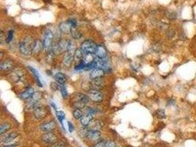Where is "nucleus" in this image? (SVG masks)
Listing matches in <instances>:
<instances>
[{
    "mask_svg": "<svg viewBox=\"0 0 196 147\" xmlns=\"http://www.w3.org/2000/svg\"><path fill=\"white\" fill-rule=\"evenodd\" d=\"M33 41L29 35L25 36L19 42V51L23 55L30 56L32 53V45Z\"/></svg>",
    "mask_w": 196,
    "mask_h": 147,
    "instance_id": "1",
    "label": "nucleus"
},
{
    "mask_svg": "<svg viewBox=\"0 0 196 147\" xmlns=\"http://www.w3.org/2000/svg\"><path fill=\"white\" fill-rule=\"evenodd\" d=\"M98 46L93 41L87 40L82 43L81 49L85 53H90V54H95Z\"/></svg>",
    "mask_w": 196,
    "mask_h": 147,
    "instance_id": "2",
    "label": "nucleus"
},
{
    "mask_svg": "<svg viewBox=\"0 0 196 147\" xmlns=\"http://www.w3.org/2000/svg\"><path fill=\"white\" fill-rule=\"evenodd\" d=\"M11 79L12 81L15 82V83H21L25 80L26 76H25V73L23 70L21 68H16L12 71L11 75Z\"/></svg>",
    "mask_w": 196,
    "mask_h": 147,
    "instance_id": "3",
    "label": "nucleus"
},
{
    "mask_svg": "<svg viewBox=\"0 0 196 147\" xmlns=\"http://www.w3.org/2000/svg\"><path fill=\"white\" fill-rule=\"evenodd\" d=\"M54 35L52 32L50 30H46L45 33L43 35V44L45 49H49L52 47V41H53Z\"/></svg>",
    "mask_w": 196,
    "mask_h": 147,
    "instance_id": "4",
    "label": "nucleus"
},
{
    "mask_svg": "<svg viewBox=\"0 0 196 147\" xmlns=\"http://www.w3.org/2000/svg\"><path fill=\"white\" fill-rule=\"evenodd\" d=\"M47 115V110L44 106L38 105L33 110V116L37 120H41Z\"/></svg>",
    "mask_w": 196,
    "mask_h": 147,
    "instance_id": "5",
    "label": "nucleus"
},
{
    "mask_svg": "<svg viewBox=\"0 0 196 147\" xmlns=\"http://www.w3.org/2000/svg\"><path fill=\"white\" fill-rule=\"evenodd\" d=\"M41 140L47 144H54L57 141V136L52 132H46L41 136Z\"/></svg>",
    "mask_w": 196,
    "mask_h": 147,
    "instance_id": "6",
    "label": "nucleus"
},
{
    "mask_svg": "<svg viewBox=\"0 0 196 147\" xmlns=\"http://www.w3.org/2000/svg\"><path fill=\"white\" fill-rule=\"evenodd\" d=\"M88 96L92 101L95 102H100L103 100V93L100 90L91 89L88 92Z\"/></svg>",
    "mask_w": 196,
    "mask_h": 147,
    "instance_id": "7",
    "label": "nucleus"
},
{
    "mask_svg": "<svg viewBox=\"0 0 196 147\" xmlns=\"http://www.w3.org/2000/svg\"><path fill=\"white\" fill-rule=\"evenodd\" d=\"M104 86V81L103 78H96V79L92 80L90 83V88L93 90H101Z\"/></svg>",
    "mask_w": 196,
    "mask_h": 147,
    "instance_id": "8",
    "label": "nucleus"
},
{
    "mask_svg": "<svg viewBox=\"0 0 196 147\" xmlns=\"http://www.w3.org/2000/svg\"><path fill=\"white\" fill-rule=\"evenodd\" d=\"M56 127V123L54 121H48V122L43 123L40 126V129L43 132H49L53 131Z\"/></svg>",
    "mask_w": 196,
    "mask_h": 147,
    "instance_id": "9",
    "label": "nucleus"
},
{
    "mask_svg": "<svg viewBox=\"0 0 196 147\" xmlns=\"http://www.w3.org/2000/svg\"><path fill=\"white\" fill-rule=\"evenodd\" d=\"M35 94V90L32 88H28L20 94L19 97L22 100H28L31 99Z\"/></svg>",
    "mask_w": 196,
    "mask_h": 147,
    "instance_id": "10",
    "label": "nucleus"
},
{
    "mask_svg": "<svg viewBox=\"0 0 196 147\" xmlns=\"http://www.w3.org/2000/svg\"><path fill=\"white\" fill-rule=\"evenodd\" d=\"M43 47V44L40 40H35L32 43V54H38L42 50Z\"/></svg>",
    "mask_w": 196,
    "mask_h": 147,
    "instance_id": "11",
    "label": "nucleus"
},
{
    "mask_svg": "<svg viewBox=\"0 0 196 147\" xmlns=\"http://www.w3.org/2000/svg\"><path fill=\"white\" fill-rule=\"evenodd\" d=\"M104 74H105L104 70L102 69V68H94V69L91 71V73L90 74V78L91 80H93V79H96V78L103 77Z\"/></svg>",
    "mask_w": 196,
    "mask_h": 147,
    "instance_id": "12",
    "label": "nucleus"
},
{
    "mask_svg": "<svg viewBox=\"0 0 196 147\" xmlns=\"http://www.w3.org/2000/svg\"><path fill=\"white\" fill-rule=\"evenodd\" d=\"M13 63L11 60H5L2 61L0 65V69L2 71H9L13 68Z\"/></svg>",
    "mask_w": 196,
    "mask_h": 147,
    "instance_id": "13",
    "label": "nucleus"
},
{
    "mask_svg": "<svg viewBox=\"0 0 196 147\" xmlns=\"http://www.w3.org/2000/svg\"><path fill=\"white\" fill-rule=\"evenodd\" d=\"M93 120V115L90 113H85V115L82 116V117L80 119V122L84 126H89L91 122Z\"/></svg>",
    "mask_w": 196,
    "mask_h": 147,
    "instance_id": "14",
    "label": "nucleus"
},
{
    "mask_svg": "<svg viewBox=\"0 0 196 147\" xmlns=\"http://www.w3.org/2000/svg\"><path fill=\"white\" fill-rule=\"evenodd\" d=\"M102 127H103V123H102V121L100 120H95L92 121L91 124L88 126V128L90 130L100 132V130L102 129Z\"/></svg>",
    "mask_w": 196,
    "mask_h": 147,
    "instance_id": "15",
    "label": "nucleus"
},
{
    "mask_svg": "<svg viewBox=\"0 0 196 147\" xmlns=\"http://www.w3.org/2000/svg\"><path fill=\"white\" fill-rule=\"evenodd\" d=\"M88 139L92 140V141H97L101 137V134H100L99 131H93V130H90L88 129V132H87L86 136H85Z\"/></svg>",
    "mask_w": 196,
    "mask_h": 147,
    "instance_id": "16",
    "label": "nucleus"
},
{
    "mask_svg": "<svg viewBox=\"0 0 196 147\" xmlns=\"http://www.w3.org/2000/svg\"><path fill=\"white\" fill-rule=\"evenodd\" d=\"M95 55L94 54H90V53H85L84 58L82 60V62L84 64L88 66V65L92 64L93 63L95 62Z\"/></svg>",
    "mask_w": 196,
    "mask_h": 147,
    "instance_id": "17",
    "label": "nucleus"
},
{
    "mask_svg": "<svg viewBox=\"0 0 196 147\" xmlns=\"http://www.w3.org/2000/svg\"><path fill=\"white\" fill-rule=\"evenodd\" d=\"M95 55L100 59H104L107 56L106 48L103 45H98L97 47V50L95 52Z\"/></svg>",
    "mask_w": 196,
    "mask_h": 147,
    "instance_id": "18",
    "label": "nucleus"
},
{
    "mask_svg": "<svg viewBox=\"0 0 196 147\" xmlns=\"http://www.w3.org/2000/svg\"><path fill=\"white\" fill-rule=\"evenodd\" d=\"M74 60V55L72 54V53L69 52H66V54H65V56L63 57V62L64 66L69 67V66H71V63H72Z\"/></svg>",
    "mask_w": 196,
    "mask_h": 147,
    "instance_id": "19",
    "label": "nucleus"
},
{
    "mask_svg": "<svg viewBox=\"0 0 196 147\" xmlns=\"http://www.w3.org/2000/svg\"><path fill=\"white\" fill-rule=\"evenodd\" d=\"M59 30L63 33L65 34H71V30H72V27L69 22H63L59 24Z\"/></svg>",
    "mask_w": 196,
    "mask_h": 147,
    "instance_id": "20",
    "label": "nucleus"
},
{
    "mask_svg": "<svg viewBox=\"0 0 196 147\" xmlns=\"http://www.w3.org/2000/svg\"><path fill=\"white\" fill-rule=\"evenodd\" d=\"M54 79H55L56 81L57 82V83H59V85H64L66 84V83L67 82V78L65 76L63 73L58 72L55 74L54 76Z\"/></svg>",
    "mask_w": 196,
    "mask_h": 147,
    "instance_id": "21",
    "label": "nucleus"
},
{
    "mask_svg": "<svg viewBox=\"0 0 196 147\" xmlns=\"http://www.w3.org/2000/svg\"><path fill=\"white\" fill-rule=\"evenodd\" d=\"M84 53L85 52L82 50L81 48H79V49H76L74 53V60L77 61V62H79V61H82L83 58H84V56H85Z\"/></svg>",
    "mask_w": 196,
    "mask_h": 147,
    "instance_id": "22",
    "label": "nucleus"
},
{
    "mask_svg": "<svg viewBox=\"0 0 196 147\" xmlns=\"http://www.w3.org/2000/svg\"><path fill=\"white\" fill-rule=\"evenodd\" d=\"M28 68H29V69L30 70V71H31V72L33 74L34 76H35V80H36V83H37V84L38 85V86L39 87H43V85L41 83V80H40V74H39L38 71H37V70L35 69V68L31 67V66H29Z\"/></svg>",
    "mask_w": 196,
    "mask_h": 147,
    "instance_id": "23",
    "label": "nucleus"
},
{
    "mask_svg": "<svg viewBox=\"0 0 196 147\" xmlns=\"http://www.w3.org/2000/svg\"><path fill=\"white\" fill-rule=\"evenodd\" d=\"M75 100L77 101H81V102L88 104L90 102V99L88 96L83 94V93H76V96H75Z\"/></svg>",
    "mask_w": 196,
    "mask_h": 147,
    "instance_id": "24",
    "label": "nucleus"
},
{
    "mask_svg": "<svg viewBox=\"0 0 196 147\" xmlns=\"http://www.w3.org/2000/svg\"><path fill=\"white\" fill-rule=\"evenodd\" d=\"M69 44V41L61 40L58 42L57 45H58V47L59 48V49H60L61 52H63V51H66V52H67Z\"/></svg>",
    "mask_w": 196,
    "mask_h": 147,
    "instance_id": "25",
    "label": "nucleus"
},
{
    "mask_svg": "<svg viewBox=\"0 0 196 147\" xmlns=\"http://www.w3.org/2000/svg\"><path fill=\"white\" fill-rule=\"evenodd\" d=\"M17 137V134L16 132H12L11 134L8 135V136H6L5 137H4V138H2V142L3 143H11L12 141H13V140L15 139Z\"/></svg>",
    "mask_w": 196,
    "mask_h": 147,
    "instance_id": "26",
    "label": "nucleus"
},
{
    "mask_svg": "<svg viewBox=\"0 0 196 147\" xmlns=\"http://www.w3.org/2000/svg\"><path fill=\"white\" fill-rule=\"evenodd\" d=\"M11 125L10 124H8V123H4V124H2L1 126H0V135L2 136L5 133H6L7 132L11 129Z\"/></svg>",
    "mask_w": 196,
    "mask_h": 147,
    "instance_id": "27",
    "label": "nucleus"
},
{
    "mask_svg": "<svg viewBox=\"0 0 196 147\" xmlns=\"http://www.w3.org/2000/svg\"><path fill=\"white\" fill-rule=\"evenodd\" d=\"M71 35L73 38L74 39H80L82 37V34L79 30H76V28H72L71 32Z\"/></svg>",
    "mask_w": 196,
    "mask_h": 147,
    "instance_id": "28",
    "label": "nucleus"
},
{
    "mask_svg": "<svg viewBox=\"0 0 196 147\" xmlns=\"http://www.w3.org/2000/svg\"><path fill=\"white\" fill-rule=\"evenodd\" d=\"M87 104L85 103V102H81V101H77V100H75V102H74V108L76 109H79V110H81V109H84L85 107H86Z\"/></svg>",
    "mask_w": 196,
    "mask_h": 147,
    "instance_id": "29",
    "label": "nucleus"
},
{
    "mask_svg": "<svg viewBox=\"0 0 196 147\" xmlns=\"http://www.w3.org/2000/svg\"><path fill=\"white\" fill-rule=\"evenodd\" d=\"M155 116L159 119H163L166 117V114H165V111L162 109H159L155 112Z\"/></svg>",
    "mask_w": 196,
    "mask_h": 147,
    "instance_id": "30",
    "label": "nucleus"
},
{
    "mask_svg": "<svg viewBox=\"0 0 196 147\" xmlns=\"http://www.w3.org/2000/svg\"><path fill=\"white\" fill-rule=\"evenodd\" d=\"M56 115H57V119H58V120L59 121V122H60L61 124L63 126V121L65 118H66V115H65L63 111H57V112H56Z\"/></svg>",
    "mask_w": 196,
    "mask_h": 147,
    "instance_id": "31",
    "label": "nucleus"
},
{
    "mask_svg": "<svg viewBox=\"0 0 196 147\" xmlns=\"http://www.w3.org/2000/svg\"><path fill=\"white\" fill-rule=\"evenodd\" d=\"M82 116H83L82 112V110H79V109L75 108V110L73 111V116L74 117V119H80L82 117Z\"/></svg>",
    "mask_w": 196,
    "mask_h": 147,
    "instance_id": "32",
    "label": "nucleus"
},
{
    "mask_svg": "<svg viewBox=\"0 0 196 147\" xmlns=\"http://www.w3.org/2000/svg\"><path fill=\"white\" fill-rule=\"evenodd\" d=\"M59 90L61 92V94H62L63 97L64 99H67L68 96H69V93H68L67 89H66V87L64 86V85H60V88H59Z\"/></svg>",
    "mask_w": 196,
    "mask_h": 147,
    "instance_id": "33",
    "label": "nucleus"
},
{
    "mask_svg": "<svg viewBox=\"0 0 196 147\" xmlns=\"http://www.w3.org/2000/svg\"><path fill=\"white\" fill-rule=\"evenodd\" d=\"M13 33H14V32H13V30H10V31L8 32V35H7L6 41H5L7 43H10L12 40H13Z\"/></svg>",
    "mask_w": 196,
    "mask_h": 147,
    "instance_id": "34",
    "label": "nucleus"
},
{
    "mask_svg": "<svg viewBox=\"0 0 196 147\" xmlns=\"http://www.w3.org/2000/svg\"><path fill=\"white\" fill-rule=\"evenodd\" d=\"M68 22L71 24V26L72 27V28H76V26H77V22H76V19H74V18H70V19L68 20Z\"/></svg>",
    "mask_w": 196,
    "mask_h": 147,
    "instance_id": "35",
    "label": "nucleus"
},
{
    "mask_svg": "<svg viewBox=\"0 0 196 147\" xmlns=\"http://www.w3.org/2000/svg\"><path fill=\"white\" fill-rule=\"evenodd\" d=\"M51 87H52L54 90H59V88H60V85H59V83H51Z\"/></svg>",
    "mask_w": 196,
    "mask_h": 147,
    "instance_id": "36",
    "label": "nucleus"
},
{
    "mask_svg": "<svg viewBox=\"0 0 196 147\" xmlns=\"http://www.w3.org/2000/svg\"><path fill=\"white\" fill-rule=\"evenodd\" d=\"M107 142L105 141H99L95 145L94 147H105L106 146Z\"/></svg>",
    "mask_w": 196,
    "mask_h": 147,
    "instance_id": "37",
    "label": "nucleus"
},
{
    "mask_svg": "<svg viewBox=\"0 0 196 147\" xmlns=\"http://www.w3.org/2000/svg\"><path fill=\"white\" fill-rule=\"evenodd\" d=\"M18 146L17 143H3L2 147H16Z\"/></svg>",
    "mask_w": 196,
    "mask_h": 147,
    "instance_id": "38",
    "label": "nucleus"
},
{
    "mask_svg": "<svg viewBox=\"0 0 196 147\" xmlns=\"http://www.w3.org/2000/svg\"><path fill=\"white\" fill-rule=\"evenodd\" d=\"M86 113H87L92 114V115H95V114L96 113V110H95V109L90 108V107H89V108L86 109Z\"/></svg>",
    "mask_w": 196,
    "mask_h": 147,
    "instance_id": "39",
    "label": "nucleus"
},
{
    "mask_svg": "<svg viewBox=\"0 0 196 147\" xmlns=\"http://www.w3.org/2000/svg\"><path fill=\"white\" fill-rule=\"evenodd\" d=\"M105 147H116V144L113 141H108L107 142Z\"/></svg>",
    "mask_w": 196,
    "mask_h": 147,
    "instance_id": "40",
    "label": "nucleus"
},
{
    "mask_svg": "<svg viewBox=\"0 0 196 147\" xmlns=\"http://www.w3.org/2000/svg\"><path fill=\"white\" fill-rule=\"evenodd\" d=\"M167 35H168V38H173L175 35V32L173 31V30H169V31H168V32H167Z\"/></svg>",
    "mask_w": 196,
    "mask_h": 147,
    "instance_id": "41",
    "label": "nucleus"
},
{
    "mask_svg": "<svg viewBox=\"0 0 196 147\" xmlns=\"http://www.w3.org/2000/svg\"><path fill=\"white\" fill-rule=\"evenodd\" d=\"M68 126H69V129L70 132H72L74 131V125L72 124V123L69 121V122H68Z\"/></svg>",
    "mask_w": 196,
    "mask_h": 147,
    "instance_id": "42",
    "label": "nucleus"
},
{
    "mask_svg": "<svg viewBox=\"0 0 196 147\" xmlns=\"http://www.w3.org/2000/svg\"><path fill=\"white\" fill-rule=\"evenodd\" d=\"M54 146L52 147H65V145L63 143H62V142H59V143H54Z\"/></svg>",
    "mask_w": 196,
    "mask_h": 147,
    "instance_id": "43",
    "label": "nucleus"
},
{
    "mask_svg": "<svg viewBox=\"0 0 196 147\" xmlns=\"http://www.w3.org/2000/svg\"><path fill=\"white\" fill-rule=\"evenodd\" d=\"M4 40L6 41V38H5V34H4V32L2 31L1 32V35H0V41H1V43H3V41H4Z\"/></svg>",
    "mask_w": 196,
    "mask_h": 147,
    "instance_id": "44",
    "label": "nucleus"
},
{
    "mask_svg": "<svg viewBox=\"0 0 196 147\" xmlns=\"http://www.w3.org/2000/svg\"><path fill=\"white\" fill-rule=\"evenodd\" d=\"M51 105H52V107H54V110H57V106H56L55 103H54V102H51Z\"/></svg>",
    "mask_w": 196,
    "mask_h": 147,
    "instance_id": "45",
    "label": "nucleus"
},
{
    "mask_svg": "<svg viewBox=\"0 0 196 147\" xmlns=\"http://www.w3.org/2000/svg\"><path fill=\"white\" fill-rule=\"evenodd\" d=\"M195 51H196V45H195Z\"/></svg>",
    "mask_w": 196,
    "mask_h": 147,
    "instance_id": "46",
    "label": "nucleus"
}]
</instances>
